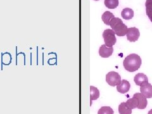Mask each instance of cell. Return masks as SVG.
Instances as JSON below:
<instances>
[{
  "instance_id": "16",
  "label": "cell",
  "mask_w": 152,
  "mask_h": 114,
  "mask_svg": "<svg viewBox=\"0 0 152 114\" xmlns=\"http://www.w3.org/2000/svg\"><path fill=\"white\" fill-rule=\"evenodd\" d=\"M126 103L127 104V106L129 107L131 109H134L137 108L139 104L138 100H137V99L134 96H133V98H132L128 99Z\"/></svg>"
},
{
  "instance_id": "6",
  "label": "cell",
  "mask_w": 152,
  "mask_h": 114,
  "mask_svg": "<svg viewBox=\"0 0 152 114\" xmlns=\"http://www.w3.org/2000/svg\"><path fill=\"white\" fill-rule=\"evenodd\" d=\"M140 91L146 98H152V86L148 82H144L140 85Z\"/></svg>"
},
{
  "instance_id": "15",
  "label": "cell",
  "mask_w": 152,
  "mask_h": 114,
  "mask_svg": "<svg viewBox=\"0 0 152 114\" xmlns=\"http://www.w3.org/2000/svg\"><path fill=\"white\" fill-rule=\"evenodd\" d=\"M146 15L152 22V0H146L145 3Z\"/></svg>"
},
{
  "instance_id": "2",
  "label": "cell",
  "mask_w": 152,
  "mask_h": 114,
  "mask_svg": "<svg viewBox=\"0 0 152 114\" xmlns=\"http://www.w3.org/2000/svg\"><path fill=\"white\" fill-rule=\"evenodd\" d=\"M112 29L118 36H124L127 34V27L123 23L121 18L118 17L113 18L110 24Z\"/></svg>"
},
{
  "instance_id": "5",
  "label": "cell",
  "mask_w": 152,
  "mask_h": 114,
  "mask_svg": "<svg viewBox=\"0 0 152 114\" xmlns=\"http://www.w3.org/2000/svg\"><path fill=\"white\" fill-rule=\"evenodd\" d=\"M126 35L128 41L130 42H136L139 39L140 32L138 28L136 27H131L127 28Z\"/></svg>"
},
{
  "instance_id": "3",
  "label": "cell",
  "mask_w": 152,
  "mask_h": 114,
  "mask_svg": "<svg viewBox=\"0 0 152 114\" xmlns=\"http://www.w3.org/2000/svg\"><path fill=\"white\" fill-rule=\"evenodd\" d=\"M103 37L104 45L108 47H112L114 45H115L117 42L115 32L110 28L104 31L103 32Z\"/></svg>"
},
{
  "instance_id": "11",
  "label": "cell",
  "mask_w": 152,
  "mask_h": 114,
  "mask_svg": "<svg viewBox=\"0 0 152 114\" xmlns=\"http://www.w3.org/2000/svg\"><path fill=\"white\" fill-rule=\"evenodd\" d=\"M121 16L125 20H130L134 17V11L129 8H126L122 10Z\"/></svg>"
},
{
  "instance_id": "17",
  "label": "cell",
  "mask_w": 152,
  "mask_h": 114,
  "mask_svg": "<svg viewBox=\"0 0 152 114\" xmlns=\"http://www.w3.org/2000/svg\"><path fill=\"white\" fill-rule=\"evenodd\" d=\"M104 5L109 9H115L118 6V0H104Z\"/></svg>"
},
{
  "instance_id": "13",
  "label": "cell",
  "mask_w": 152,
  "mask_h": 114,
  "mask_svg": "<svg viewBox=\"0 0 152 114\" xmlns=\"http://www.w3.org/2000/svg\"><path fill=\"white\" fill-rule=\"evenodd\" d=\"M99 97V90L94 86H90V99H91V105L92 104L93 100H96Z\"/></svg>"
},
{
  "instance_id": "10",
  "label": "cell",
  "mask_w": 152,
  "mask_h": 114,
  "mask_svg": "<svg viewBox=\"0 0 152 114\" xmlns=\"http://www.w3.org/2000/svg\"><path fill=\"white\" fill-rule=\"evenodd\" d=\"M134 81L137 86H140L142 83L148 82V79L145 74L142 73H138L134 76Z\"/></svg>"
},
{
  "instance_id": "19",
  "label": "cell",
  "mask_w": 152,
  "mask_h": 114,
  "mask_svg": "<svg viewBox=\"0 0 152 114\" xmlns=\"http://www.w3.org/2000/svg\"><path fill=\"white\" fill-rule=\"evenodd\" d=\"M1 55H2V64L8 65L11 64V61H12L11 55H10L9 56H8V58H6V56L4 53H2Z\"/></svg>"
},
{
  "instance_id": "9",
  "label": "cell",
  "mask_w": 152,
  "mask_h": 114,
  "mask_svg": "<svg viewBox=\"0 0 152 114\" xmlns=\"http://www.w3.org/2000/svg\"><path fill=\"white\" fill-rule=\"evenodd\" d=\"M133 96L136 97L137 99V100H138L139 104H138V107H137V108L145 109L146 107L147 104H148V102H147L146 98L142 93H135Z\"/></svg>"
},
{
  "instance_id": "14",
  "label": "cell",
  "mask_w": 152,
  "mask_h": 114,
  "mask_svg": "<svg viewBox=\"0 0 152 114\" xmlns=\"http://www.w3.org/2000/svg\"><path fill=\"white\" fill-rule=\"evenodd\" d=\"M115 17L113 14L111 13L110 12L106 11L105 12H104V13L102 15V19L103 22L105 23L107 26H110V21L113 18Z\"/></svg>"
},
{
  "instance_id": "4",
  "label": "cell",
  "mask_w": 152,
  "mask_h": 114,
  "mask_svg": "<svg viewBox=\"0 0 152 114\" xmlns=\"http://www.w3.org/2000/svg\"><path fill=\"white\" fill-rule=\"evenodd\" d=\"M106 81L111 86L115 87L121 83V77L118 73L112 71L107 74Z\"/></svg>"
},
{
  "instance_id": "7",
  "label": "cell",
  "mask_w": 152,
  "mask_h": 114,
  "mask_svg": "<svg viewBox=\"0 0 152 114\" xmlns=\"http://www.w3.org/2000/svg\"><path fill=\"white\" fill-rule=\"evenodd\" d=\"M113 52V47H108L105 45H102L99 49V55L102 58H108L112 56Z\"/></svg>"
},
{
  "instance_id": "18",
  "label": "cell",
  "mask_w": 152,
  "mask_h": 114,
  "mask_svg": "<svg viewBox=\"0 0 152 114\" xmlns=\"http://www.w3.org/2000/svg\"><path fill=\"white\" fill-rule=\"evenodd\" d=\"M113 109L110 107H102L98 112V114H113Z\"/></svg>"
},
{
  "instance_id": "8",
  "label": "cell",
  "mask_w": 152,
  "mask_h": 114,
  "mask_svg": "<svg viewBox=\"0 0 152 114\" xmlns=\"http://www.w3.org/2000/svg\"><path fill=\"white\" fill-rule=\"evenodd\" d=\"M131 88V84L129 81L124 79L121 83L117 86V90L121 94H125L129 91Z\"/></svg>"
},
{
  "instance_id": "21",
  "label": "cell",
  "mask_w": 152,
  "mask_h": 114,
  "mask_svg": "<svg viewBox=\"0 0 152 114\" xmlns=\"http://www.w3.org/2000/svg\"><path fill=\"white\" fill-rule=\"evenodd\" d=\"M94 1H99V0H94Z\"/></svg>"
},
{
  "instance_id": "20",
  "label": "cell",
  "mask_w": 152,
  "mask_h": 114,
  "mask_svg": "<svg viewBox=\"0 0 152 114\" xmlns=\"http://www.w3.org/2000/svg\"><path fill=\"white\" fill-rule=\"evenodd\" d=\"M148 114H152V109H151V110L148 112Z\"/></svg>"
},
{
  "instance_id": "12",
  "label": "cell",
  "mask_w": 152,
  "mask_h": 114,
  "mask_svg": "<svg viewBox=\"0 0 152 114\" xmlns=\"http://www.w3.org/2000/svg\"><path fill=\"white\" fill-rule=\"evenodd\" d=\"M118 113L119 114H131L132 109L127 106L126 102H122L118 106Z\"/></svg>"
},
{
  "instance_id": "1",
  "label": "cell",
  "mask_w": 152,
  "mask_h": 114,
  "mask_svg": "<svg viewBox=\"0 0 152 114\" xmlns=\"http://www.w3.org/2000/svg\"><path fill=\"white\" fill-rule=\"evenodd\" d=\"M142 63L140 56L135 53L128 55L123 61L124 69L129 72H134L137 70L141 66Z\"/></svg>"
}]
</instances>
